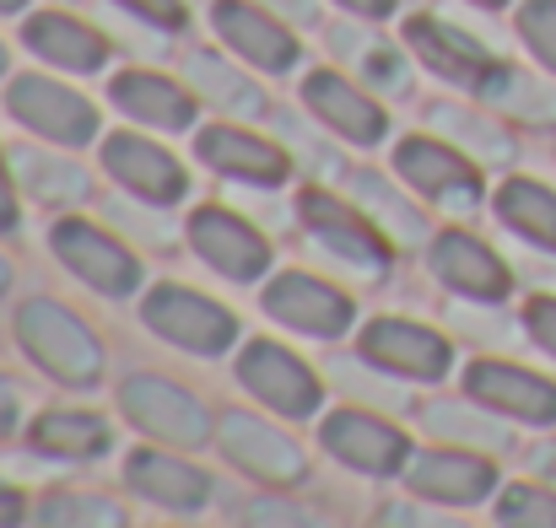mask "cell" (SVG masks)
I'll use <instances>...</instances> for the list:
<instances>
[{
	"label": "cell",
	"mask_w": 556,
	"mask_h": 528,
	"mask_svg": "<svg viewBox=\"0 0 556 528\" xmlns=\"http://www.w3.org/2000/svg\"><path fill=\"white\" fill-rule=\"evenodd\" d=\"M16 335H22L27 356H33L43 372H54L60 383H71V388H92V383H98L103 351H98L92 330H87L76 313H65L60 302H43V297L27 302V308L16 313Z\"/></svg>",
	"instance_id": "1"
},
{
	"label": "cell",
	"mask_w": 556,
	"mask_h": 528,
	"mask_svg": "<svg viewBox=\"0 0 556 528\" xmlns=\"http://www.w3.org/2000/svg\"><path fill=\"white\" fill-rule=\"evenodd\" d=\"M5 108L27 130L49 136L54 146H87L98 136V108L81 92H71V87H60L49 76H16L11 92H5Z\"/></svg>",
	"instance_id": "2"
},
{
	"label": "cell",
	"mask_w": 556,
	"mask_h": 528,
	"mask_svg": "<svg viewBox=\"0 0 556 528\" xmlns=\"http://www.w3.org/2000/svg\"><path fill=\"white\" fill-rule=\"evenodd\" d=\"M298 210H303V227L341 259V265H352V270H363V275H378L383 265H389V237L372 227L363 210H352V205H341L336 194H325V189H308L303 199H298Z\"/></svg>",
	"instance_id": "3"
},
{
	"label": "cell",
	"mask_w": 556,
	"mask_h": 528,
	"mask_svg": "<svg viewBox=\"0 0 556 528\" xmlns=\"http://www.w3.org/2000/svg\"><path fill=\"white\" fill-rule=\"evenodd\" d=\"M49 248L87 281V286H98V292H109V297H125V292H136V281H141V265L130 259V248H119L109 232H98L92 221H60L54 232H49Z\"/></svg>",
	"instance_id": "4"
},
{
	"label": "cell",
	"mask_w": 556,
	"mask_h": 528,
	"mask_svg": "<svg viewBox=\"0 0 556 528\" xmlns=\"http://www.w3.org/2000/svg\"><path fill=\"white\" fill-rule=\"evenodd\" d=\"M119 404H125V415H130L141 432H152V437H163V442L200 448V442L211 437V415L189 399L185 388H174V383H163V377H130L125 394H119Z\"/></svg>",
	"instance_id": "5"
},
{
	"label": "cell",
	"mask_w": 556,
	"mask_h": 528,
	"mask_svg": "<svg viewBox=\"0 0 556 528\" xmlns=\"http://www.w3.org/2000/svg\"><path fill=\"white\" fill-rule=\"evenodd\" d=\"M147 324H152L157 335H168L174 346L200 351V356L227 351L232 335H238L232 313H222L216 302L194 297V292H185V286H157V292L147 297Z\"/></svg>",
	"instance_id": "6"
},
{
	"label": "cell",
	"mask_w": 556,
	"mask_h": 528,
	"mask_svg": "<svg viewBox=\"0 0 556 528\" xmlns=\"http://www.w3.org/2000/svg\"><path fill=\"white\" fill-rule=\"evenodd\" d=\"M189 243H194V254H200L211 270H222V275H232V281H254V275H265V265H270V243H265L243 216L216 210V205H205V210L189 216Z\"/></svg>",
	"instance_id": "7"
},
{
	"label": "cell",
	"mask_w": 556,
	"mask_h": 528,
	"mask_svg": "<svg viewBox=\"0 0 556 528\" xmlns=\"http://www.w3.org/2000/svg\"><path fill=\"white\" fill-rule=\"evenodd\" d=\"M405 38H410V49H416L443 81H454V87H476V92H481V87L497 76L492 49L476 43L470 33L438 22V16H410V22H405Z\"/></svg>",
	"instance_id": "8"
},
{
	"label": "cell",
	"mask_w": 556,
	"mask_h": 528,
	"mask_svg": "<svg viewBox=\"0 0 556 528\" xmlns=\"http://www.w3.org/2000/svg\"><path fill=\"white\" fill-rule=\"evenodd\" d=\"M211 22L222 33L227 49H238L243 60H254L260 70H287L298 60V38L276 22L270 5H254V0H216L211 5Z\"/></svg>",
	"instance_id": "9"
},
{
	"label": "cell",
	"mask_w": 556,
	"mask_h": 528,
	"mask_svg": "<svg viewBox=\"0 0 556 528\" xmlns=\"http://www.w3.org/2000/svg\"><path fill=\"white\" fill-rule=\"evenodd\" d=\"M394 168L410 178L421 194L443 199L448 210H476V199H481V173L454 146H443V141H421V136L416 141H400Z\"/></svg>",
	"instance_id": "10"
},
{
	"label": "cell",
	"mask_w": 556,
	"mask_h": 528,
	"mask_svg": "<svg viewBox=\"0 0 556 528\" xmlns=\"http://www.w3.org/2000/svg\"><path fill=\"white\" fill-rule=\"evenodd\" d=\"M303 103L314 108L319 125H330L336 136H346V141H357V146L383 141V130H389L383 108L372 103L363 87H352L346 76H336V70H314V76L303 81Z\"/></svg>",
	"instance_id": "11"
},
{
	"label": "cell",
	"mask_w": 556,
	"mask_h": 528,
	"mask_svg": "<svg viewBox=\"0 0 556 528\" xmlns=\"http://www.w3.org/2000/svg\"><path fill=\"white\" fill-rule=\"evenodd\" d=\"M238 377H243L270 410H281V415H308V410L319 404V383H314V372H308L292 351L270 346V340H260V346L243 351Z\"/></svg>",
	"instance_id": "12"
},
{
	"label": "cell",
	"mask_w": 556,
	"mask_h": 528,
	"mask_svg": "<svg viewBox=\"0 0 556 528\" xmlns=\"http://www.w3.org/2000/svg\"><path fill=\"white\" fill-rule=\"evenodd\" d=\"M103 168L119 178L130 194H141V199H152V205H174L189 189L185 168H179L163 146L141 141V136H109V141H103Z\"/></svg>",
	"instance_id": "13"
},
{
	"label": "cell",
	"mask_w": 556,
	"mask_h": 528,
	"mask_svg": "<svg viewBox=\"0 0 556 528\" xmlns=\"http://www.w3.org/2000/svg\"><path fill=\"white\" fill-rule=\"evenodd\" d=\"M222 448L232 453L238 469H249V475H260V480H270V486H298V480L308 475V469H303V453L292 448V437L270 432V426L254 421V415H227V421H222Z\"/></svg>",
	"instance_id": "14"
},
{
	"label": "cell",
	"mask_w": 556,
	"mask_h": 528,
	"mask_svg": "<svg viewBox=\"0 0 556 528\" xmlns=\"http://www.w3.org/2000/svg\"><path fill=\"white\" fill-rule=\"evenodd\" d=\"M265 308L281 324L308 330V335H341L352 324V302L341 292H330L325 281H314V275H276L270 292H265Z\"/></svg>",
	"instance_id": "15"
},
{
	"label": "cell",
	"mask_w": 556,
	"mask_h": 528,
	"mask_svg": "<svg viewBox=\"0 0 556 528\" xmlns=\"http://www.w3.org/2000/svg\"><path fill=\"white\" fill-rule=\"evenodd\" d=\"M470 394L503 415H519V421H556V388L546 377L525 372V366H508V361H476L470 366Z\"/></svg>",
	"instance_id": "16"
},
{
	"label": "cell",
	"mask_w": 556,
	"mask_h": 528,
	"mask_svg": "<svg viewBox=\"0 0 556 528\" xmlns=\"http://www.w3.org/2000/svg\"><path fill=\"white\" fill-rule=\"evenodd\" d=\"M432 275H438L443 286L465 292V297H481V302H497V297L508 292L503 259H497L486 243H476L470 232H443V237L432 243Z\"/></svg>",
	"instance_id": "17"
},
{
	"label": "cell",
	"mask_w": 556,
	"mask_h": 528,
	"mask_svg": "<svg viewBox=\"0 0 556 528\" xmlns=\"http://www.w3.org/2000/svg\"><path fill=\"white\" fill-rule=\"evenodd\" d=\"M363 351L405 377H443L448 372V340L421 330V324H400V319H378L363 335Z\"/></svg>",
	"instance_id": "18"
},
{
	"label": "cell",
	"mask_w": 556,
	"mask_h": 528,
	"mask_svg": "<svg viewBox=\"0 0 556 528\" xmlns=\"http://www.w3.org/2000/svg\"><path fill=\"white\" fill-rule=\"evenodd\" d=\"M194 152H200V163H211L216 173L243 178V183H281V178H287V152H281V146H270V141L249 136V130H232V125L200 130Z\"/></svg>",
	"instance_id": "19"
},
{
	"label": "cell",
	"mask_w": 556,
	"mask_h": 528,
	"mask_svg": "<svg viewBox=\"0 0 556 528\" xmlns=\"http://www.w3.org/2000/svg\"><path fill=\"white\" fill-rule=\"evenodd\" d=\"M22 43H27L38 60L60 65V70H98V65L109 60L103 33H92L87 22H76V16H65V11H38V16H27Z\"/></svg>",
	"instance_id": "20"
},
{
	"label": "cell",
	"mask_w": 556,
	"mask_h": 528,
	"mask_svg": "<svg viewBox=\"0 0 556 528\" xmlns=\"http://www.w3.org/2000/svg\"><path fill=\"white\" fill-rule=\"evenodd\" d=\"M109 98L130 119H141L152 130H189V119H194V98H189L179 81L157 76V70H125V76H114Z\"/></svg>",
	"instance_id": "21"
},
{
	"label": "cell",
	"mask_w": 556,
	"mask_h": 528,
	"mask_svg": "<svg viewBox=\"0 0 556 528\" xmlns=\"http://www.w3.org/2000/svg\"><path fill=\"white\" fill-rule=\"evenodd\" d=\"M325 448L341 453L346 464L368 469V475H389V469H400V459H405V437H400L394 426H383V421H372V415H352V410L325 421Z\"/></svg>",
	"instance_id": "22"
},
{
	"label": "cell",
	"mask_w": 556,
	"mask_h": 528,
	"mask_svg": "<svg viewBox=\"0 0 556 528\" xmlns=\"http://www.w3.org/2000/svg\"><path fill=\"white\" fill-rule=\"evenodd\" d=\"M410 491L421 497H438V502H481L492 491V464L476 459V453H421L410 469H405Z\"/></svg>",
	"instance_id": "23"
},
{
	"label": "cell",
	"mask_w": 556,
	"mask_h": 528,
	"mask_svg": "<svg viewBox=\"0 0 556 528\" xmlns=\"http://www.w3.org/2000/svg\"><path fill=\"white\" fill-rule=\"evenodd\" d=\"M185 81L194 87V98H205V103L222 108V114H238V119L265 114V92H260L243 70H232L227 60H216V54H189Z\"/></svg>",
	"instance_id": "24"
},
{
	"label": "cell",
	"mask_w": 556,
	"mask_h": 528,
	"mask_svg": "<svg viewBox=\"0 0 556 528\" xmlns=\"http://www.w3.org/2000/svg\"><path fill=\"white\" fill-rule=\"evenodd\" d=\"M125 480H130L141 497L163 502V507H185V513H194V507L205 502V475L189 469L185 459H168V453H136L130 469H125Z\"/></svg>",
	"instance_id": "25"
},
{
	"label": "cell",
	"mask_w": 556,
	"mask_h": 528,
	"mask_svg": "<svg viewBox=\"0 0 556 528\" xmlns=\"http://www.w3.org/2000/svg\"><path fill=\"white\" fill-rule=\"evenodd\" d=\"M11 168H16V178H22L43 205H76V199L92 194V178L81 173L76 163H60V157L33 152V146H16V152H11Z\"/></svg>",
	"instance_id": "26"
},
{
	"label": "cell",
	"mask_w": 556,
	"mask_h": 528,
	"mask_svg": "<svg viewBox=\"0 0 556 528\" xmlns=\"http://www.w3.org/2000/svg\"><path fill=\"white\" fill-rule=\"evenodd\" d=\"M497 216H503L514 232H525L530 243L556 248V194L546 183H530V178L503 183V189H497Z\"/></svg>",
	"instance_id": "27"
},
{
	"label": "cell",
	"mask_w": 556,
	"mask_h": 528,
	"mask_svg": "<svg viewBox=\"0 0 556 528\" xmlns=\"http://www.w3.org/2000/svg\"><path fill=\"white\" fill-rule=\"evenodd\" d=\"M330 43H336V54H346V60L357 65V76L372 81V87H383V92H405V87H410V70H405L400 43L368 38V33H352V27H336Z\"/></svg>",
	"instance_id": "28"
},
{
	"label": "cell",
	"mask_w": 556,
	"mask_h": 528,
	"mask_svg": "<svg viewBox=\"0 0 556 528\" xmlns=\"http://www.w3.org/2000/svg\"><path fill=\"white\" fill-rule=\"evenodd\" d=\"M481 98L497 103V108L514 114V119H530V125H552L556 119V87L525 76V70H514V65H497V76L481 87Z\"/></svg>",
	"instance_id": "29"
},
{
	"label": "cell",
	"mask_w": 556,
	"mask_h": 528,
	"mask_svg": "<svg viewBox=\"0 0 556 528\" xmlns=\"http://www.w3.org/2000/svg\"><path fill=\"white\" fill-rule=\"evenodd\" d=\"M33 442L49 453H65V459H92L109 448V426L98 415H81V410H49V415H38Z\"/></svg>",
	"instance_id": "30"
},
{
	"label": "cell",
	"mask_w": 556,
	"mask_h": 528,
	"mask_svg": "<svg viewBox=\"0 0 556 528\" xmlns=\"http://www.w3.org/2000/svg\"><path fill=\"white\" fill-rule=\"evenodd\" d=\"M352 189H357L363 216H368L372 227H383V237H389V243H400V248L421 243V216H416L405 199H394V189H389L378 173H357L352 178Z\"/></svg>",
	"instance_id": "31"
},
{
	"label": "cell",
	"mask_w": 556,
	"mask_h": 528,
	"mask_svg": "<svg viewBox=\"0 0 556 528\" xmlns=\"http://www.w3.org/2000/svg\"><path fill=\"white\" fill-rule=\"evenodd\" d=\"M432 119H438V130H448L459 146H470L481 163H508V157H514V141H508L497 125H486V119H476V114H465V108H432Z\"/></svg>",
	"instance_id": "32"
},
{
	"label": "cell",
	"mask_w": 556,
	"mask_h": 528,
	"mask_svg": "<svg viewBox=\"0 0 556 528\" xmlns=\"http://www.w3.org/2000/svg\"><path fill=\"white\" fill-rule=\"evenodd\" d=\"M38 528H125V513L103 497H49L38 507Z\"/></svg>",
	"instance_id": "33"
},
{
	"label": "cell",
	"mask_w": 556,
	"mask_h": 528,
	"mask_svg": "<svg viewBox=\"0 0 556 528\" xmlns=\"http://www.w3.org/2000/svg\"><path fill=\"white\" fill-rule=\"evenodd\" d=\"M497 518L503 528H556V497L535 491V486H514V491H503Z\"/></svg>",
	"instance_id": "34"
},
{
	"label": "cell",
	"mask_w": 556,
	"mask_h": 528,
	"mask_svg": "<svg viewBox=\"0 0 556 528\" xmlns=\"http://www.w3.org/2000/svg\"><path fill=\"white\" fill-rule=\"evenodd\" d=\"M519 38L535 49L541 65L556 70V0H525V11H519Z\"/></svg>",
	"instance_id": "35"
},
{
	"label": "cell",
	"mask_w": 556,
	"mask_h": 528,
	"mask_svg": "<svg viewBox=\"0 0 556 528\" xmlns=\"http://www.w3.org/2000/svg\"><path fill=\"white\" fill-rule=\"evenodd\" d=\"M438 437H459V442H492V448H503V432H492V426H476V415H465L459 404H438L432 410V421H427Z\"/></svg>",
	"instance_id": "36"
},
{
	"label": "cell",
	"mask_w": 556,
	"mask_h": 528,
	"mask_svg": "<svg viewBox=\"0 0 556 528\" xmlns=\"http://www.w3.org/2000/svg\"><path fill=\"white\" fill-rule=\"evenodd\" d=\"M114 5H125L130 16H141V22H152V27H163V33H179L189 22L185 0H114Z\"/></svg>",
	"instance_id": "37"
},
{
	"label": "cell",
	"mask_w": 556,
	"mask_h": 528,
	"mask_svg": "<svg viewBox=\"0 0 556 528\" xmlns=\"http://www.w3.org/2000/svg\"><path fill=\"white\" fill-rule=\"evenodd\" d=\"M249 528H325L314 513L287 507V502H254L249 507Z\"/></svg>",
	"instance_id": "38"
},
{
	"label": "cell",
	"mask_w": 556,
	"mask_h": 528,
	"mask_svg": "<svg viewBox=\"0 0 556 528\" xmlns=\"http://www.w3.org/2000/svg\"><path fill=\"white\" fill-rule=\"evenodd\" d=\"M525 324H530V335L556 356V302L552 297H535V302H530V313H525Z\"/></svg>",
	"instance_id": "39"
},
{
	"label": "cell",
	"mask_w": 556,
	"mask_h": 528,
	"mask_svg": "<svg viewBox=\"0 0 556 528\" xmlns=\"http://www.w3.org/2000/svg\"><path fill=\"white\" fill-rule=\"evenodd\" d=\"M383 524L389 528H465V524H454V518H443V513H427V507H394Z\"/></svg>",
	"instance_id": "40"
},
{
	"label": "cell",
	"mask_w": 556,
	"mask_h": 528,
	"mask_svg": "<svg viewBox=\"0 0 556 528\" xmlns=\"http://www.w3.org/2000/svg\"><path fill=\"white\" fill-rule=\"evenodd\" d=\"M0 232H16V194H11V168L0 157Z\"/></svg>",
	"instance_id": "41"
},
{
	"label": "cell",
	"mask_w": 556,
	"mask_h": 528,
	"mask_svg": "<svg viewBox=\"0 0 556 528\" xmlns=\"http://www.w3.org/2000/svg\"><path fill=\"white\" fill-rule=\"evenodd\" d=\"M270 11H281V16H292V22H314V0H265Z\"/></svg>",
	"instance_id": "42"
},
{
	"label": "cell",
	"mask_w": 556,
	"mask_h": 528,
	"mask_svg": "<svg viewBox=\"0 0 556 528\" xmlns=\"http://www.w3.org/2000/svg\"><path fill=\"white\" fill-rule=\"evenodd\" d=\"M22 524V497L11 491V486H0V528Z\"/></svg>",
	"instance_id": "43"
},
{
	"label": "cell",
	"mask_w": 556,
	"mask_h": 528,
	"mask_svg": "<svg viewBox=\"0 0 556 528\" xmlns=\"http://www.w3.org/2000/svg\"><path fill=\"white\" fill-rule=\"evenodd\" d=\"M346 11H357V16H389L400 0H341Z\"/></svg>",
	"instance_id": "44"
},
{
	"label": "cell",
	"mask_w": 556,
	"mask_h": 528,
	"mask_svg": "<svg viewBox=\"0 0 556 528\" xmlns=\"http://www.w3.org/2000/svg\"><path fill=\"white\" fill-rule=\"evenodd\" d=\"M16 426V394H11V383L0 377V432H11Z\"/></svg>",
	"instance_id": "45"
},
{
	"label": "cell",
	"mask_w": 556,
	"mask_h": 528,
	"mask_svg": "<svg viewBox=\"0 0 556 528\" xmlns=\"http://www.w3.org/2000/svg\"><path fill=\"white\" fill-rule=\"evenodd\" d=\"M5 286H11V265L0 259V292H5Z\"/></svg>",
	"instance_id": "46"
},
{
	"label": "cell",
	"mask_w": 556,
	"mask_h": 528,
	"mask_svg": "<svg viewBox=\"0 0 556 528\" xmlns=\"http://www.w3.org/2000/svg\"><path fill=\"white\" fill-rule=\"evenodd\" d=\"M22 5H27V0H0V11H22Z\"/></svg>",
	"instance_id": "47"
},
{
	"label": "cell",
	"mask_w": 556,
	"mask_h": 528,
	"mask_svg": "<svg viewBox=\"0 0 556 528\" xmlns=\"http://www.w3.org/2000/svg\"><path fill=\"white\" fill-rule=\"evenodd\" d=\"M476 5H486V11H497V5H508V0H476Z\"/></svg>",
	"instance_id": "48"
},
{
	"label": "cell",
	"mask_w": 556,
	"mask_h": 528,
	"mask_svg": "<svg viewBox=\"0 0 556 528\" xmlns=\"http://www.w3.org/2000/svg\"><path fill=\"white\" fill-rule=\"evenodd\" d=\"M0 76H5V49H0Z\"/></svg>",
	"instance_id": "49"
}]
</instances>
